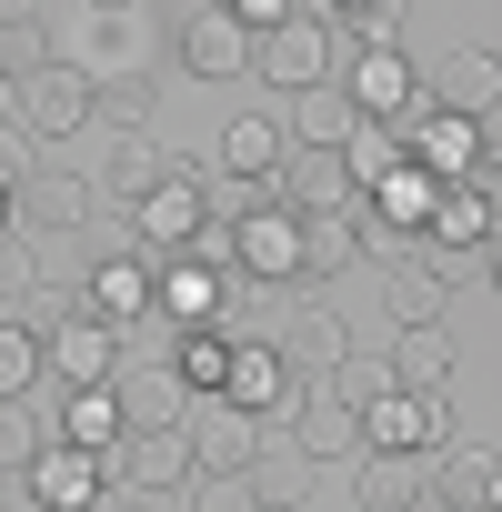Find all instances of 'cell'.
Wrapping results in <instances>:
<instances>
[{
	"label": "cell",
	"instance_id": "1",
	"mask_svg": "<svg viewBox=\"0 0 502 512\" xmlns=\"http://www.w3.org/2000/svg\"><path fill=\"white\" fill-rule=\"evenodd\" d=\"M51 61H71L91 91H121V81H151V0L141 11H81V31L51 51Z\"/></svg>",
	"mask_w": 502,
	"mask_h": 512
},
{
	"label": "cell",
	"instance_id": "2",
	"mask_svg": "<svg viewBox=\"0 0 502 512\" xmlns=\"http://www.w3.org/2000/svg\"><path fill=\"white\" fill-rule=\"evenodd\" d=\"M402 161H422L432 181H472V171H492V121H472V111H452V101H412L402 121Z\"/></svg>",
	"mask_w": 502,
	"mask_h": 512
},
{
	"label": "cell",
	"instance_id": "3",
	"mask_svg": "<svg viewBox=\"0 0 502 512\" xmlns=\"http://www.w3.org/2000/svg\"><path fill=\"white\" fill-rule=\"evenodd\" d=\"M221 241H231V272L241 282H262V292H292L302 282V211H282L272 191L251 201V211H231Z\"/></svg>",
	"mask_w": 502,
	"mask_h": 512
},
{
	"label": "cell",
	"instance_id": "4",
	"mask_svg": "<svg viewBox=\"0 0 502 512\" xmlns=\"http://www.w3.org/2000/svg\"><path fill=\"white\" fill-rule=\"evenodd\" d=\"M201 221H211V161L201 151H171V171L131 201V241L141 251H181Z\"/></svg>",
	"mask_w": 502,
	"mask_h": 512
},
{
	"label": "cell",
	"instance_id": "5",
	"mask_svg": "<svg viewBox=\"0 0 502 512\" xmlns=\"http://www.w3.org/2000/svg\"><path fill=\"white\" fill-rule=\"evenodd\" d=\"M332 51H342V41H332V21L292 0V21H272L262 41H251V81L282 91V101H292V91H322V81H332Z\"/></svg>",
	"mask_w": 502,
	"mask_h": 512
},
{
	"label": "cell",
	"instance_id": "6",
	"mask_svg": "<svg viewBox=\"0 0 502 512\" xmlns=\"http://www.w3.org/2000/svg\"><path fill=\"white\" fill-rule=\"evenodd\" d=\"M181 442H191V472H241L251 452L272 442V422L241 412V402H221V392H191L181 402Z\"/></svg>",
	"mask_w": 502,
	"mask_h": 512
},
{
	"label": "cell",
	"instance_id": "7",
	"mask_svg": "<svg viewBox=\"0 0 502 512\" xmlns=\"http://www.w3.org/2000/svg\"><path fill=\"white\" fill-rule=\"evenodd\" d=\"M91 101H101V91H91L71 61H31V71H21V131H31L41 151L81 141V131H91Z\"/></svg>",
	"mask_w": 502,
	"mask_h": 512
},
{
	"label": "cell",
	"instance_id": "8",
	"mask_svg": "<svg viewBox=\"0 0 502 512\" xmlns=\"http://www.w3.org/2000/svg\"><path fill=\"white\" fill-rule=\"evenodd\" d=\"M91 211H101V201H91L81 171H61V151H41L31 181H11V231H31V241H61V231H81Z\"/></svg>",
	"mask_w": 502,
	"mask_h": 512
},
{
	"label": "cell",
	"instance_id": "9",
	"mask_svg": "<svg viewBox=\"0 0 502 512\" xmlns=\"http://www.w3.org/2000/svg\"><path fill=\"white\" fill-rule=\"evenodd\" d=\"M21 502L31 512H101L111 502V462L101 452H71V442H41L21 462Z\"/></svg>",
	"mask_w": 502,
	"mask_h": 512
},
{
	"label": "cell",
	"instance_id": "10",
	"mask_svg": "<svg viewBox=\"0 0 502 512\" xmlns=\"http://www.w3.org/2000/svg\"><path fill=\"white\" fill-rule=\"evenodd\" d=\"M362 442H372V452H422V462H432V452L452 442V392H402V382H392L382 402H362Z\"/></svg>",
	"mask_w": 502,
	"mask_h": 512
},
{
	"label": "cell",
	"instance_id": "11",
	"mask_svg": "<svg viewBox=\"0 0 502 512\" xmlns=\"http://www.w3.org/2000/svg\"><path fill=\"white\" fill-rule=\"evenodd\" d=\"M272 422H282V442H292V452H302L312 472H322V462H352V452H362V412H342V402H332L322 382H292V402H282Z\"/></svg>",
	"mask_w": 502,
	"mask_h": 512
},
{
	"label": "cell",
	"instance_id": "12",
	"mask_svg": "<svg viewBox=\"0 0 502 512\" xmlns=\"http://www.w3.org/2000/svg\"><path fill=\"white\" fill-rule=\"evenodd\" d=\"M111 372H121V332H111V322L71 312L61 332H41V382H51V392H91V382H111Z\"/></svg>",
	"mask_w": 502,
	"mask_h": 512
},
{
	"label": "cell",
	"instance_id": "13",
	"mask_svg": "<svg viewBox=\"0 0 502 512\" xmlns=\"http://www.w3.org/2000/svg\"><path fill=\"white\" fill-rule=\"evenodd\" d=\"M151 272H161V251H141V241H121V251H101V262H81V312L121 332L131 312H151Z\"/></svg>",
	"mask_w": 502,
	"mask_h": 512
},
{
	"label": "cell",
	"instance_id": "14",
	"mask_svg": "<svg viewBox=\"0 0 502 512\" xmlns=\"http://www.w3.org/2000/svg\"><path fill=\"white\" fill-rule=\"evenodd\" d=\"M292 382H302V372L282 362V342H272V332H231V362H221V402H241V412H262V422H272V412L292 402Z\"/></svg>",
	"mask_w": 502,
	"mask_h": 512
},
{
	"label": "cell",
	"instance_id": "15",
	"mask_svg": "<svg viewBox=\"0 0 502 512\" xmlns=\"http://www.w3.org/2000/svg\"><path fill=\"white\" fill-rule=\"evenodd\" d=\"M332 91L352 101V121H402L422 101V71H412V51H352V71Z\"/></svg>",
	"mask_w": 502,
	"mask_h": 512
},
{
	"label": "cell",
	"instance_id": "16",
	"mask_svg": "<svg viewBox=\"0 0 502 512\" xmlns=\"http://www.w3.org/2000/svg\"><path fill=\"white\" fill-rule=\"evenodd\" d=\"M161 171H171V151H161L151 131H111V151H101L81 181H91V201H101V211H121V221H131V201H141Z\"/></svg>",
	"mask_w": 502,
	"mask_h": 512
},
{
	"label": "cell",
	"instance_id": "17",
	"mask_svg": "<svg viewBox=\"0 0 502 512\" xmlns=\"http://www.w3.org/2000/svg\"><path fill=\"white\" fill-rule=\"evenodd\" d=\"M282 211H342L352 201V171H342V151H312V141H282V161H272V181H262Z\"/></svg>",
	"mask_w": 502,
	"mask_h": 512
},
{
	"label": "cell",
	"instance_id": "18",
	"mask_svg": "<svg viewBox=\"0 0 502 512\" xmlns=\"http://www.w3.org/2000/svg\"><path fill=\"white\" fill-rule=\"evenodd\" d=\"M422 502H442V512H492V502H502L492 442H442V462H422Z\"/></svg>",
	"mask_w": 502,
	"mask_h": 512
},
{
	"label": "cell",
	"instance_id": "19",
	"mask_svg": "<svg viewBox=\"0 0 502 512\" xmlns=\"http://www.w3.org/2000/svg\"><path fill=\"white\" fill-rule=\"evenodd\" d=\"M302 292H312V282H292V322H282L272 342H282V362H292V372H312V382H322V372L352 352V322H342L332 302H302Z\"/></svg>",
	"mask_w": 502,
	"mask_h": 512
},
{
	"label": "cell",
	"instance_id": "20",
	"mask_svg": "<svg viewBox=\"0 0 502 512\" xmlns=\"http://www.w3.org/2000/svg\"><path fill=\"white\" fill-rule=\"evenodd\" d=\"M111 482H131V492H181V482H191V442H181V422L121 432V452H111Z\"/></svg>",
	"mask_w": 502,
	"mask_h": 512
},
{
	"label": "cell",
	"instance_id": "21",
	"mask_svg": "<svg viewBox=\"0 0 502 512\" xmlns=\"http://www.w3.org/2000/svg\"><path fill=\"white\" fill-rule=\"evenodd\" d=\"M171 61H181L191 81H241V71H251V31L221 21V11H191L181 41H171Z\"/></svg>",
	"mask_w": 502,
	"mask_h": 512
},
{
	"label": "cell",
	"instance_id": "22",
	"mask_svg": "<svg viewBox=\"0 0 502 512\" xmlns=\"http://www.w3.org/2000/svg\"><path fill=\"white\" fill-rule=\"evenodd\" d=\"M121 432H131V422H121L111 382H91V392H61V402H51V442H71V452H101V462H111V452H121Z\"/></svg>",
	"mask_w": 502,
	"mask_h": 512
},
{
	"label": "cell",
	"instance_id": "23",
	"mask_svg": "<svg viewBox=\"0 0 502 512\" xmlns=\"http://www.w3.org/2000/svg\"><path fill=\"white\" fill-rule=\"evenodd\" d=\"M352 502L362 512H412L422 502V452H352Z\"/></svg>",
	"mask_w": 502,
	"mask_h": 512
},
{
	"label": "cell",
	"instance_id": "24",
	"mask_svg": "<svg viewBox=\"0 0 502 512\" xmlns=\"http://www.w3.org/2000/svg\"><path fill=\"white\" fill-rule=\"evenodd\" d=\"M111 402H121V422H131V432H151V422H181V402H191V392L171 382V362H121V372H111Z\"/></svg>",
	"mask_w": 502,
	"mask_h": 512
},
{
	"label": "cell",
	"instance_id": "25",
	"mask_svg": "<svg viewBox=\"0 0 502 512\" xmlns=\"http://www.w3.org/2000/svg\"><path fill=\"white\" fill-rule=\"evenodd\" d=\"M402 392H452V332L442 322H402V342L382 352Z\"/></svg>",
	"mask_w": 502,
	"mask_h": 512
},
{
	"label": "cell",
	"instance_id": "26",
	"mask_svg": "<svg viewBox=\"0 0 502 512\" xmlns=\"http://www.w3.org/2000/svg\"><path fill=\"white\" fill-rule=\"evenodd\" d=\"M241 482H251V502H262V512H302V502H312V462H302L292 442H262V452L241 462Z\"/></svg>",
	"mask_w": 502,
	"mask_h": 512
},
{
	"label": "cell",
	"instance_id": "27",
	"mask_svg": "<svg viewBox=\"0 0 502 512\" xmlns=\"http://www.w3.org/2000/svg\"><path fill=\"white\" fill-rule=\"evenodd\" d=\"M382 282H392V312H402V322H442V302H452V282L432 272V251H422V241L392 251V272H382Z\"/></svg>",
	"mask_w": 502,
	"mask_h": 512
},
{
	"label": "cell",
	"instance_id": "28",
	"mask_svg": "<svg viewBox=\"0 0 502 512\" xmlns=\"http://www.w3.org/2000/svg\"><path fill=\"white\" fill-rule=\"evenodd\" d=\"M272 161H282V121H272V111H241V121L221 131V161H211V171H231V181H272Z\"/></svg>",
	"mask_w": 502,
	"mask_h": 512
},
{
	"label": "cell",
	"instance_id": "29",
	"mask_svg": "<svg viewBox=\"0 0 502 512\" xmlns=\"http://www.w3.org/2000/svg\"><path fill=\"white\" fill-rule=\"evenodd\" d=\"M352 262H362L352 211H302V282H332V272H352Z\"/></svg>",
	"mask_w": 502,
	"mask_h": 512
},
{
	"label": "cell",
	"instance_id": "30",
	"mask_svg": "<svg viewBox=\"0 0 502 512\" xmlns=\"http://www.w3.org/2000/svg\"><path fill=\"white\" fill-rule=\"evenodd\" d=\"M221 362H231V322H191L171 342V382L181 392H221Z\"/></svg>",
	"mask_w": 502,
	"mask_h": 512
},
{
	"label": "cell",
	"instance_id": "31",
	"mask_svg": "<svg viewBox=\"0 0 502 512\" xmlns=\"http://www.w3.org/2000/svg\"><path fill=\"white\" fill-rule=\"evenodd\" d=\"M282 141H312V151H342L352 141V101L322 81V91H292V131Z\"/></svg>",
	"mask_w": 502,
	"mask_h": 512
},
{
	"label": "cell",
	"instance_id": "32",
	"mask_svg": "<svg viewBox=\"0 0 502 512\" xmlns=\"http://www.w3.org/2000/svg\"><path fill=\"white\" fill-rule=\"evenodd\" d=\"M31 392H41V332L0 312V402H31Z\"/></svg>",
	"mask_w": 502,
	"mask_h": 512
},
{
	"label": "cell",
	"instance_id": "33",
	"mask_svg": "<svg viewBox=\"0 0 502 512\" xmlns=\"http://www.w3.org/2000/svg\"><path fill=\"white\" fill-rule=\"evenodd\" d=\"M442 91H452V111L492 121V101H502V61H492V51H462V61L442 71Z\"/></svg>",
	"mask_w": 502,
	"mask_h": 512
},
{
	"label": "cell",
	"instance_id": "34",
	"mask_svg": "<svg viewBox=\"0 0 502 512\" xmlns=\"http://www.w3.org/2000/svg\"><path fill=\"white\" fill-rule=\"evenodd\" d=\"M392 161H402V131H392V121H352V141H342V171H352V191H372Z\"/></svg>",
	"mask_w": 502,
	"mask_h": 512
},
{
	"label": "cell",
	"instance_id": "35",
	"mask_svg": "<svg viewBox=\"0 0 502 512\" xmlns=\"http://www.w3.org/2000/svg\"><path fill=\"white\" fill-rule=\"evenodd\" d=\"M322 392H332L342 412H362V402H382V392H392V362H382V352H342V362L322 372Z\"/></svg>",
	"mask_w": 502,
	"mask_h": 512
},
{
	"label": "cell",
	"instance_id": "36",
	"mask_svg": "<svg viewBox=\"0 0 502 512\" xmlns=\"http://www.w3.org/2000/svg\"><path fill=\"white\" fill-rule=\"evenodd\" d=\"M181 512H262V502H251L241 472H191V482H181Z\"/></svg>",
	"mask_w": 502,
	"mask_h": 512
},
{
	"label": "cell",
	"instance_id": "37",
	"mask_svg": "<svg viewBox=\"0 0 502 512\" xmlns=\"http://www.w3.org/2000/svg\"><path fill=\"white\" fill-rule=\"evenodd\" d=\"M41 442H51V422H41L31 402H0V472H21Z\"/></svg>",
	"mask_w": 502,
	"mask_h": 512
},
{
	"label": "cell",
	"instance_id": "38",
	"mask_svg": "<svg viewBox=\"0 0 502 512\" xmlns=\"http://www.w3.org/2000/svg\"><path fill=\"white\" fill-rule=\"evenodd\" d=\"M41 282V251H31V231H0V302H21Z\"/></svg>",
	"mask_w": 502,
	"mask_h": 512
},
{
	"label": "cell",
	"instance_id": "39",
	"mask_svg": "<svg viewBox=\"0 0 502 512\" xmlns=\"http://www.w3.org/2000/svg\"><path fill=\"white\" fill-rule=\"evenodd\" d=\"M31 161H41V141H31L21 121H0V191H11V181H31Z\"/></svg>",
	"mask_w": 502,
	"mask_h": 512
},
{
	"label": "cell",
	"instance_id": "40",
	"mask_svg": "<svg viewBox=\"0 0 502 512\" xmlns=\"http://www.w3.org/2000/svg\"><path fill=\"white\" fill-rule=\"evenodd\" d=\"M221 21H241V31H251V41H262V31H272V21H292V0H221Z\"/></svg>",
	"mask_w": 502,
	"mask_h": 512
},
{
	"label": "cell",
	"instance_id": "41",
	"mask_svg": "<svg viewBox=\"0 0 502 512\" xmlns=\"http://www.w3.org/2000/svg\"><path fill=\"white\" fill-rule=\"evenodd\" d=\"M0 31H41V0H0Z\"/></svg>",
	"mask_w": 502,
	"mask_h": 512
},
{
	"label": "cell",
	"instance_id": "42",
	"mask_svg": "<svg viewBox=\"0 0 502 512\" xmlns=\"http://www.w3.org/2000/svg\"><path fill=\"white\" fill-rule=\"evenodd\" d=\"M0 121H21V71L0 61Z\"/></svg>",
	"mask_w": 502,
	"mask_h": 512
},
{
	"label": "cell",
	"instance_id": "43",
	"mask_svg": "<svg viewBox=\"0 0 502 512\" xmlns=\"http://www.w3.org/2000/svg\"><path fill=\"white\" fill-rule=\"evenodd\" d=\"M302 11H322V21H352V11H362V0H302Z\"/></svg>",
	"mask_w": 502,
	"mask_h": 512
},
{
	"label": "cell",
	"instance_id": "44",
	"mask_svg": "<svg viewBox=\"0 0 502 512\" xmlns=\"http://www.w3.org/2000/svg\"><path fill=\"white\" fill-rule=\"evenodd\" d=\"M81 11H141V0H81Z\"/></svg>",
	"mask_w": 502,
	"mask_h": 512
},
{
	"label": "cell",
	"instance_id": "45",
	"mask_svg": "<svg viewBox=\"0 0 502 512\" xmlns=\"http://www.w3.org/2000/svg\"><path fill=\"white\" fill-rule=\"evenodd\" d=\"M0 231H11V191H0Z\"/></svg>",
	"mask_w": 502,
	"mask_h": 512
},
{
	"label": "cell",
	"instance_id": "46",
	"mask_svg": "<svg viewBox=\"0 0 502 512\" xmlns=\"http://www.w3.org/2000/svg\"><path fill=\"white\" fill-rule=\"evenodd\" d=\"M412 512H442V502H412Z\"/></svg>",
	"mask_w": 502,
	"mask_h": 512
}]
</instances>
